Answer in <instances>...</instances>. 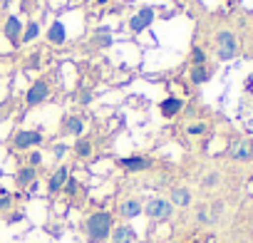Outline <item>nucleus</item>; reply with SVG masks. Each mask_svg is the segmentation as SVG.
I'll list each match as a JSON object with an SVG mask.
<instances>
[{"mask_svg":"<svg viewBox=\"0 0 253 243\" xmlns=\"http://www.w3.org/2000/svg\"><path fill=\"white\" fill-rule=\"evenodd\" d=\"M119 166L126 169V171H144V169L152 166V159H147V157H124V159H119Z\"/></svg>","mask_w":253,"mask_h":243,"instance_id":"8","label":"nucleus"},{"mask_svg":"<svg viewBox=\"0 0 253 243\" xmlns=\"http://www.w3.org/2000/svg\"><path fill=\"white\" fill-rule=\"evenodd\" d=\"M94 42H97L99 47H109V45H112V38H109V35H97Z\"/></svg>","mask_w":253,"mask_h":243,"instance_id":"24","label":"nucleus"},{"mask_svg":"<svg viewBox=\"0 0 253 243\" xmlns=\"http://www.w3.org/2000/svg\"><path fill=\"white\" fill-rule=\"evenodd\" d=\"M216 42H218V57L221 60H233L236 52H238V45H236V38L231 30H221L216 35Z\"/></svg>","mask_w":253,"mask_h":243,"instance_id":"3","label":"nucleus"},{"mask_svg":"<svg viewBox=\"0 0 253 243\" xmlns=\"http://www.w3.org/2000/svg\"><path fill=\"white\" fill-rule=\"evenodd\" d=\"M62 189H65V191H67V194H75V191H77V179H67V181H65V186H62Z\"/></svg>","mask_w":253,"mask_h":243,"instance_id":"26","label":"nucleus"},{"mask_svg":"<svg viewBox=\"0 0 253 243\" xmlns=\"http://www.w3.org/2000/svg\"><path fill=\"white\" fill-rule=\"evenodd\" d=\"M196 221H199V223H213V221H211V213H209L206 206H199V211H196Z\"/></svg>","mask_w":253,"mask_h":243,"instance_id":"23","label":"nucleus"},{"mask_svg":"<svg viewBox=\"0 0 253 243\" xmlns=\"http://www.w3.org/2000/svg\"><path fill=\"white\" fill-rule=\"evenodd\" d=\"M52 152H55V157H57V159H62V157L67 154V147H65V144H55V149H52Z\"/></svg>","mask_w":253,"mask_h":243,"instance_id":"27","label":"nucleus"},{"mask_svg":"<svg viewBox=\"0 0 253 243\" xmlns=\"http://www.w3.org/2000/svg\"><path fill=\"white\" fill-rule=\"evenodd\" d=\"M189 203H191V191H189V189L179 186V189L171 191V206H181V208H186Z\"/></svg>","mask_w":253,"mask_h":243,"instance_id":"13","label":"nucleus"},{"mask_svg":"<svg viewBox=\"0 0 253 243\" xmlns=\"http://www.w3.org/2000/svg\"><path fill=\"white\" fill-rule=\"evenodd\" d=\"M109 236H112V243H137V231L132 226H126V223L114 226Z\"/></svg>","mask_w":253,"mask_h":243,"instance_id":"5","label":"nucleus"},{"mask_svg":"<svg viewBox=\"0 0 253 243\" xmlns=\"http://www.w3.org/2000/svg\"><path fill=\"white\" fill-rule=\"evenodd\" d=\"M42 142V134L40 132H30V129H25V132H18L15 134V149H30V147H38Z\"/></svg>","mask_w":253,"mask_h":243,"instance_id":"6","label":"nucleus"},{"mask_svg":"<svg viewBox=\"0 0 253 243\" xmlns=\"http://www.w3.org/2000/svg\"><path fill=\"white\" fill-rule=\"evenodd\" d=\"M47 38H50V42H57V45H62L65 42V25L62 23H52V28H50V33H47Z\"/></svg>","mask_w":253,"mask_h":243,"instance_id":"17","label":"nucleus"},{"mask_svg":"<svg viewBox=\"0 0 253 243\" xmlns=\"http://www.w3.org/2000/svg\"><path fill=\"white\" fill-rule=\"evenodd\" d=\"M70 179V171H67V166H60L52 176H50V184H47V189L55 194V191H60L62 186H65V181Z\"/></svg>","mask_w":253,"mask_h":243,"instance_id":"12","label":"nucleus"},{"mask_svg":"<svg viewBox=\"0 0 253 243\" xmlns=\"http://www.w3.org/2000/svg\"><path fill=\"white\" fill-rule=\"evenodd\" d=\"M62 127H65V132H67V134H72V137H80V134L84 132V122H82L80 117H67Z\"/></svg>","mask_w":253,"mask_h":243,"instance_id":"14","label":"nucleus"},{"mask_svg":"<svg viewBox=\"0 0 253 243\" xmlns=\"http://www.w3.org/2000/svg\"><path fill=\"white\" fill-rule=\"evenodd\" d=\"M107 3V0H97V5H104Z\"/></svg>","mask_w":253,"mask_h":243,"instance_id":"30","label":"nucleus"},{"mask_svg":"<svg viewBox=\"0 0 253 243\" xmlns=\"http://www.w3.org/2000/svg\"><path fill=\"white\" fill-rule=\"evenodd\" d=\"M216 184H218V174H209V176L204 179V186H206V189H211V186H216Z\"/></svg>","mask_w":253,"mask_h":243,"instance_id":"25","label":"nucleus"},{"mask_svg":"<svg viewBox=\"0 0 253 243\" xmlns=\"http://www.w3.org/2000/svg\"><path fill=\"white\" fill-rule=\"evenodd\" d=\"M8 206H10V199H8V196H0V211L8 208Z\"/></svg>","mask_w":253,"mask_h":243,"instance_id":"29","label":"nucleus"},{"mask_svg":"<svg viewBox=\"0 0 253 243\" xmlns=\"http://www.w3.org/2000/svg\"><path fill=\"white\" fill-rule=\"evenodd\" d=\"M75 154H77V157H82V159H87V157L92 154V144H89L87 139H80V142L75 144Z\"/></svg>","mask_w":253,"mask_h":243,"instance_id":"19","label":"nucleus"},{"mask_svg":"<svg viewBox=\"0 0 253 243\" xmlns=\"http://www.w3.org/2000/svg\"><path fill=\"white\" fill-rule=\"evenodd\" d=\"M40 162H42V154H40V152H33V154H30V166L35 169Z\"/></svg>","mask_w":253,"mask_h":243,"instance_id":"28","label":"nucleus"},{"mask_svg":"<svg viewBox=\"0 0 253 243\" xmlns=\"http://www.w3.org/2000/svg\"><path fill=\"white\" fill-rule=\"evenodd\" d=\"M47 94H50L47 82H45V80H38V82L28 89V104H30V107H35V104L45 102V97H47Z\"/></svg>","mask_w":253,"mask_h":243,"instance_id":"7","label":"nucleus"},{"mask_svg":"<svg viewBox=\"0 0 253 243\" xmlns=\"http://www.w3.org/2000/svg\"><path fill=\"white\" fill-rule=\"evenodd\" d=\"M209 77H211V72H209V67H206V65H199V67H194V70H191V80H194L196 84H204Z\"/></svg>","mask_w":253,"mask_h":243,"instance_id":"18","label":"nucleus"},{"mask_svg":"<svg viewBox=\"0 0 253 243\" xmlns=\"http://www.w3.org/2000/svg\"><path fill=\"white\" fill-rule=\"evenodd\" d=\"M231 157H233L236 162H248V159L253 157V144H251V142H238V144L231 149Z\"/></svg>","mask_w":253,"mask_h":243,"instance_id":"11","label":"nucleus"},{"mask_svg":"<svg viewBox=\"0 0 253 243\" xmlns=\"http://www.w3.org/2000/svg\"><path fill=\"white\" fill-rule=\"evenodd\" d=\"M112 228H114V223H112V216H109L107 211H97V213H92V216L87 218V236H89V241H94V243L109 238Z\"/></svg>","mask_w":253,"mask_h":243,"instance_id":"1","label":"nucleus"},{"mask_svg":"<svg viewBox=\"0 0 253 243\" xmlns=\"http://www.w3.org/2000/svg\"><path fill=\"white\" fill-rule=\"evenodd\" d=\"M35 176H38V171H35L33 166H25V169H20V171L15 174V181H18V186L23 189V186H30V184L35 181Z\"/></svg>","mask_w":253,"mask_h":243,"instance_id":"16","label":"nucleus"},{"mask_svg":"<svg viewBox=\"0 0 253 243\" xmlns=\"http://www.w3.org/2000/svg\"><path fill=\"white\" fill-rule=\"evenodd\" d=\"M142 211H144V206H142L137 199H126V201L119 206V216H122V218H137Z\"/></svg>","mask_w":253,"mask_h":243,"instance_id":"10","label":"nucleus"},{"mask_svg":"<svg viewBox=\"0 0 253 243\" xmlns=\"http://www.w3.org/2000/svg\"><path fill=\"white\" fill-rule=\"evenodd\" d=\"M38 30H40V25H38V23H30V25L25 28V33H23V38H20V40H23V42L35 40V38H38Z\"/></svg>","mask_w":253,"mask_h":243,"instance_id":"20","label":"nucleus"},{"mask_svg":"<svg viewBox=\"0 0 253 243\" xmlns=\"http://www.w3.org/2000/svg\"><path fill=\"white\" fill-rule=\"evenodd\" d=\"M206 129H209V127L204 124V122H194V124L186 127V132H189L191 137H201V134H206Z\"/></svg>","mask_w":253,"mask_h":243,"instance_id":"21","label":"nucleus"},{"mask_svg":"<svg viewBox=\"0 0 253 243\" xmlns=\"http://www.w3.org/2000/svg\"><path fill=\"white\" fill-rule=\"evenodd\" d=\"M142 213H147L152 221H167V218H171L174 206L167 199H152V201H147V206H144Z\"/></svg>","mask_w":253,"mask_h":243,"instance_id":"2","label":"nucleus"},{"mask_svg":"<svg viewBox=\"0 0 253 243\" xmlns=\"http://www.w3.org/2000/svg\"><path fill=\"white\" fill-rule=\"evenodd\" d=\"M152 23H154V8H142V10L129 20V30H132V33H142V30H147Z\"/></svg>","mask_w":253,"mask_h":243,"instance_id":"4","label":"nucleus"},{"mask_svg":"<svg viewBox=\"0 0 253 243\" xmlns=\"http://www.w3.org/2000/svg\"><path fill=\"white\" fill-rule=\"evenodd\" d=\"M181 107H184V102H181V99L169 97V99H164V102H162V114H164V117H174V114H179V112H181Z\"/></svg>","mask_w":253,"mask_h":243,"instance_id":"15","label":"nucleus"},{"mask_svg":"<svg viewBox=\"0 0 253 243\" xmlns=\"http://www.w3.org/2000/svg\"><path fill=\"white\" fill-rule=\"evenodd\" d=\"M191 62H194V67L206 65V52H204L201 47H194V52H191Z\"/></svg>","mask_w":253,"mask_h":243,"instance_id":"22","label":"nucleus"},{"mask_svg":"<svg viewBox=\"0 0 253 243\" xmlns=\"http://www.w3.org/2000/svg\"><path fill=\"white\" fill-rule=\"evenodd\" d=\"M23 25H20V20L15 18V15H10L8 20H5V38L10 40V45H18L20 42V38H23Z\"/></svg>","mask_w":253,"mask_h":243,"instance_id":"9","label":"nucleus"}]
</instances>
